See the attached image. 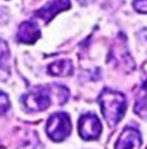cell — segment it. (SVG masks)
I'll return each instance as SVG.
<instances>
[{
    "mask_svg": "<svg viewBox=\"0 0 147 149\" xmlns=\"http://www.w3.org/2000/svg\"><path fill=\"white\" fill-rule=\"evenodd\" d=\"M141 146V135L134 127L127 126L123 129L115 143V149H139Z\"/></svg>",
    "mask_w": 147,
    "mask_h": 149,
    "instance_id": "obj_5",
    "label": "cell"
},
{
    "mask_svg": "<svg viewBox=\"0 0 147 149\" xmlns=\"http://www.w3.org/2000/svg\"><path fill=\"white\" fill-rule=\"evenodd\" d=\"M8 62H9V49L7 43L0 40V71L3 72L8 70Z\"/></svg>",
    "mask_w": 147,
    "mask_h": 149,
    "instance_id": "obj_10",
    "label": "cell"
},
{
    "mask_svg": "<svg viewBox=\"0 0 147 149\" xmlns=\"http://www.w3.org/2000/svg\"><path fill=\"white\" fill-rule=\"evenodd\" d=\"M134 113L140 118L147 119V78L138 91L134 104Z\"/></svg>",
    "mask_w": 147,
    "mask_h": 149,
    "instance_id": "obj_8",
    "label": "cell"
},
{
    "mask_svg": "<svg viewBox=\"0 0 147 149\" xmlns=\"http://www.w3.org/2000/svg\"><path fill=\"white\" fill-rule=\"evenodd\" d=\"M98 102L102 114L110 127L116 126L125 114L126 99L120 92L104 88L98 97Z\"/></svg>",
    "mask_w": 147,
    "mask_h": 149,
    "instance_id": "obj_1",
    "label": "cell"
},
{
    "mask_svg": "<svg viewBox=\"0 0 147 149\" xmlns=\"http://www.w3.org/2000/svg\"><path fill=\"white\" fill-rule=\"evenodd\" d=\"M133 7L135 10L147 14V0H133Z\"/></svg>",
    "mask_w": 147,
    "mask_h": 149,
    "instance_id": "obj_12",
    "label": "cell"
},
{
    "mask_svg": "<svg viewBox=\"0 0 147 149\" xmlns=\"http://www.w3.org/2000/svg\"><path fill=\"white\" fill-rule=\"evenodd\" d=\"M23 106L30 112H41L51 105V88L38 86L21 98Z\"/></svg>",
    "mask_w": 147,
    "mask_h": 149,
    "instance_id": "obj_3",
    "label": "cell"
},
{
    "mask_svg": "<svg viewBox=\"0 0 147 149\" xmlns=\"http://www.w3.org/2000/svg\"><path fill=\"white\" fill-rule=\"evenodd\" d=\"M47 72L52 76H58V77H66L72 74L73 72V64L69 59H60L56 61L52 64L49 65Z\"/></svg>",
    "mask_w": 147,
    "mask_h": 149,
    "instance_id": "obj_9",
    "label": "cell"
},
{
    "mask_svg": "<svg viewBox=\"0 0 147 149\" xmlns=\"http://www.w3.org/2000/svg\"><path fill=\"white\" fill-rule=\"evenodd\" d=\"M41 36L39 27L34 21H24L20 24L17 30V41L22 43H34Z\"/></svg>",
    "mask_w": 147,
    "mask_h": 149,
    "instance_id": "obj_6",
    "label": "cell"
},
{
    "mask_svg": "<svg viewBox=\"0 0 147 149\" xmlns=\"http://www.w3.org/2000/svg\"><path fill=\"white\" fill-rule=\"evenodd\" d=\"M9 107H10V102L7 94L0 90V115L6 113L9 109Z\"/></svg>",
    "mask_w": 147,
    "mask_h": 149,
    "instance_id": "obj_11",
    "label": "cell"
},
{
    "mask_svg": "<svg viewBox=\"0 0 147 149\" xmlns=\"http://www.w3.org/2000/svg\"><path fill=\"white\" fill-rule=\"evenodd\" d=\"M78 132L83 140H96L101 135L102 125L95 114L87 113L80 116L78 122Z\"/></svg>",
    "mask_w": 147,
    "mask_h": 149,
    "instance_id": "obj_4",
    "label": "cell"
},
{
    "mask_svg": "<svg viewBox=\"0 0 147 149\" xmlns=\"http://www.w3.org/2000/svg\"><path fill=\"white\" fill-rule=\"evenodd\" d=\"M68 7H69V1L68 0H52L51 2H49L47 5L42 7L39 10H37L36 16H38L39 19L47 22L56 14H58L59 12H61V10L68 8Z\"/></svg>",
    "mask_w": 147,
    "mask_h": 149,
    "instance_id": "obj_7",
    "label": "cell"
},
{
    "mask_svg": "<svg viewBox=\"0 0 147 149\" xmlns=\"http://www.w3.org/2000/svg\"><path fill=\"white\" fill-rule=\"evenodd\" d=\"M72 125L69 116L64 112L53 113L50 115L46 122V134L56 142L64 141L71 133Z\"/></svg>",
    "mask_w": 147,
    "mask_h": 149,
    "instance_id": "obj_2",
    "label": "cell"
},
{
    "mask_svg": "<svg viewBox=\"0 0 147 149\" xmlns=\"http://www.w3.org/2000/svg\"><path fill=\"white\" fill-rule=\"evenodd\" d=\"M0 149H3V148H0Z\"/></svg>",
    "mask_w": 147,
    "mask_h": 149,
    "instance_id": "obj_13",
    "label": "cell"
}]
</instances>
